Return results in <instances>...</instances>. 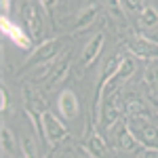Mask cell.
Segmentation results:
<instances>
[{
	"label": "cell",
	"mask_w": 158,
	"mask_h": 158,
	"mask_svg": "<svg viewBox=\"0 0 158 158\" xmlns=\"http://www.w3.org/2000/svg\"><path fill=\"white\" fill-rule=\"evenodd\" d=\"M129 129L139 139V143L148 150L158 152V124L152 118H141V116H131L127 118Z\"/></svg>",
	"instance_id": "1"
},
{
	"label": "cell",
	"mask_w": 158,
	"mask_h": 158,
	"mask_svg": "<svg viewBox=\"0 0 158 158\" xmlns=\"http://www.w3.org/2000/svg\"><path fill=\"white\" fill-rule=\"evenodd\" d=\"M40 129H42V137H44V141H47L49 148H57L61 141L68 139V135H70L68 127H65L53 112H49V110L40 116Z\"/></svg>",
	"instance_id": "2"
},
{
	"label": "cell",
	"mask_w": 158,
	"mask_h": 158,
	"mask_svg": "<svg viewBox=\"0 0 158 158\" xmlns=\"http://www.w3.org/2000/svg\"><path fill=\"white\" fill-rule=\"evenodd\" d=\"M61 51V40L59 38H49V40H42L36 49L32 51V55L25 59V68H34V65H44V63H51L59 55Z\"/></svg>",
	"instance_id": "3"
},
{
	"label": "cell",
	"mask_w": 158,
	"mask_h": 158,
	"mask_svg": "<svg viewBox=\"0 0 158 158\" xmlns=\"http://www.w3.org/2000/svg\"><path fill=\"white\" fill-rule=\"evenodd\" d=\"M124 47L131 51L133 55L141 57V59L158 61V44H156V42H152L146 34H135L131 40H127Z\"/></svg>",
	"instance_id": "4"
},
{
	"label": "cell",
	"mask_w": 158,
	"mask_h": 158,
	"mask_svg": "<svg viewBox=\"0 0 158 158\" xmlns=\"http://www.w3.org/2000/svg\"><path fill=\"white\" fill-rule=\"evenodd\" d=\"M21 17H23V23L27 27V34L32 36V40H40L44 23H42V17H40L36 4L32 0H23L21 2Z\"/></svg>",
	"instance_id": "5"
},
{
	"label": "cell",
	"mask_w": 158,
	"mask_h": 158,
	"mask_svg": "<svg viewBox=\"0 0 158 158\" xmlns=\"http://www.w3.org/2000/svg\"><path fill=\"white\" fill-rule=\"evenodd\" d=\"M0 30H2V34L9 38L17 49H21V51H30L32 49V44H34L32 36L25 34L23 30H21L17 23H13L9 17H2V19H0Z\"/></svg>",
	"instance_id": "6"
},
{
	"label": "cell",
	"mask_w": 158,
	"mask_h": 158,
	"mask_svg": "<svg viewBox=\"0 0 158 158\" xmlns=\"http://www.w3.org/2000/svg\"><path fill=\"white\" fill-rule=\"evenodd\" d=\"M82 150L89 152L93 158H103L106 152H108V143H106V139L99 135L95 122H89L86 135H85V139H82Z\"/></svg>",
	"instance_id": "7"
},
{
	"label": "cell",
	"mask_w": 158,
	"mask_h": 158,
	"mask_svg": "<svg viewBox=\"0 0 158 158\" xmlns=\"http://www.w3.org/2000/svg\"><path fill=\"white\" fill-rule=\"evenodd\" d=\"M57 110H59V114L65 120L78 118L80 101H78V97H76V93H74L72 89H63L59 93V97H57Z\"/></svg>",
	"instance_id": "8"
},
{
	"label": "cell",
	"mask_w": 158,
	"mask_h": 158,
	"mask_svg": "<svg viewBox=\"0 0 158 158\" xmlns=\"http://www.w3.org/2000/svg\"><path fill=\"white\" fill-rule=\"evenodd\" d=\"M103 44H106V34H97V36H93L86 42V47L80 53V68L82 70L91 68L97 61V57L101 55V51H103Z\"/></svg>",
	"instance_id": "9"
},
{
	"label": "cell",
	"mask_w": 158,
	"mask_h": 158,
	"mask_svg": "<svg viewBox=\"0 0 158 158\" xmlns=\"http://www.w3.org/2000/svg\"><path fill=\"white\" fill-rule=\"evenodd\" d=\"M116 143H118V150L122 152H137V150H141V143H139V139L133 135V131L129 129V124L127 120L120 124V129H118V135H116Z\"/></svg>",
	"instance_id": "10"
},
{
	"label": "cell",
	"mask_w": 158,
	"mask_h": 158,
	"mask_svg": "<svg viewBox=\"0 0 158 158\" xmlns=\"http://www.w3.org/2000/svg\"><path fill=\"white\" fill-rule=\"evenodd\" d=\"M23 99H25V110L27 112H34L38 116H42L49 110L42 93H38L36 89H32V86H23Z\"/></svg>",
	"instance_id": "11"
},
{
	"label": "cell",
	"mask_w": 158,
	"mask_h": 158,
	"mask_svg": "<svg viewBox=\"0 0 158 158\" xmlns=\"http://www.w3.org/2000/svg\"><path fill=\"white\" fill-rule=\"evenodd\" d=\"M68 72H70V55H68L65 59H61L59 63L51 65L49 70H47V74H44V78H47V89H49V91L55 89V86L68 76Z\"/></svg>",
	"instance_id": "12"
},
{
	"label": "cell",
	"mask_w": 158,
	"mask_h": 158,
	"mask_svg": "<svg viewBox=\"0 0 158 158\" xmlns=\"http://www.w3.org/2000/svg\"><path fill=\"white\" fill-rule=\"evenodd\" d=\"M97 13H99V6H97V4H89V6H85L82 11L78 13V17H76V23H74L72 32L76 34V32H82V30H86L89 25L97 19Z\"/></svg>",
	"instance_id": "13"
},
{
	"label": "cell",
	"mask_w": 158,
	"mask_h": 158,
	"mask_svg": "<svg viewBox=\"0 0 158 158\" xmlns=\"http://www.w3.org/2000/svg\"><path fill=\"white\" fill-rule=\"evenodd\" d=\"M137 21H139V25H141V27L152 30V27H156V25H158V11L154 9V6L146 4L141 11L137 13Z\"/></svg>",
	"instance_id": "14"
},
{
	"label": "cell",
	"mask_w": 158,
	"mask_h": 158,
	"mask_svg": "<svg viewBox=\"0 0 158 158\" xmlns=\"http://www.w3.org/2000/svg\"><path fill=\"white\" fill-rule=\"evenodd\" d=\"M146 82H148V93H150L152 101L158 99V63L156 61H152L146 68Z\"/></svg>",
	"instance_id": "15"
},
{
	"label": "cell",
	"mask_w": 158,
	"mask_h": 158,
	"mask_svg": "<svg viewBox=\"0 0 158 158\" xmlns=\"http://www.w3.org/2000/svg\"><path fill=\"white\" fill-rule=\"evenodd\" d=\"M0 133H2V154L15 158V154L19 152V150H17V141H15V135L11 133V129H9L6 124H2Z\"/></svg>",
	"instance_id": "16"
},
{
	"label": "cell",
	"mask_w": 158,
	"mask_h": 158,
	"mask_svg": "<svg viewBox=\"0 0 158 158\" xmlns=\"http://www.w3.org/2000/svg\"><path fill=\"white\" fill-rule=\"evenodd\" d=\"M21 154L23 158H38V152H36V141L30 137V135H25L23 139H21Z\"/></svg>",
	"instance_id": "17"
},
{
	"label": "cell",
	"mask_w": 158,
	"mask_h": 158,
	"mask_svg": "<svg viewBox=\"0 0 158 158\" xmlns=\"http://www.w3.org/2000/svg\"><path fill=\"white\" fill-rule=\"evenodd\" d=\"M0 97H2L0 108H2V112H6V108H9V93H6V86H2V89H0Z\"/></svg>",
	"instance_id": "18"
},
{
	"label": "cell",
	"mask_w": 158,
	"mask_h": 158,
	"mask_svg": "<svg viewBox=\"0 0 158 158\" xmlns=\"http://www.w3.org/2000/svg\"><path fill=\"white\" fill-rule=\"evenodd\" d=\"M9 6H11V0H2V17H9Z\"/></svg>",
	"instance_id": "19"
},
{
	"label": "cell",
	"mask_w": 158,
	"mask_h": 158,
	"mask_svg": "<svg viewBox=\"0 0 158 158\" xmlns=\"http://www.w3.org/2000/svg\"><path fill=\"white\" fill-rule=\"evenodd\" d=\"M55 0H40V4H42V9L47 11V9H51V4H53Z\"/></svg>",
	"instance_id": "20"
},
{
	"label": "cell",
	"mask_w": 158,
	"mask_h": 158,
	"mask_svg": "<svg viewBox=\"0 0 158 158\" xmlns=\"http://www.w3.org/2000/svg\"><path fill=\"white\" fill-rule=\"evenodd\" d=\"M148 38H150V40H152V42H156L158 44V34H146Z\"/></svg>",
	"instance_id": "21"
},
{
	"label": "cell",
	"mask_w": 158,
	"mask_h": 158,
	"mask_svg": "<svg viewBox=\"0 0 158 158\" xmlns=\"http://www.w3.org/2000/svg\"><path fill=\"white\" fill-rule=\"evenodd\" d=\"M49 158H55V156H53V154H51V156H49Z\"/></svg>",
	"instance_id": "22"
}]
</instances>
